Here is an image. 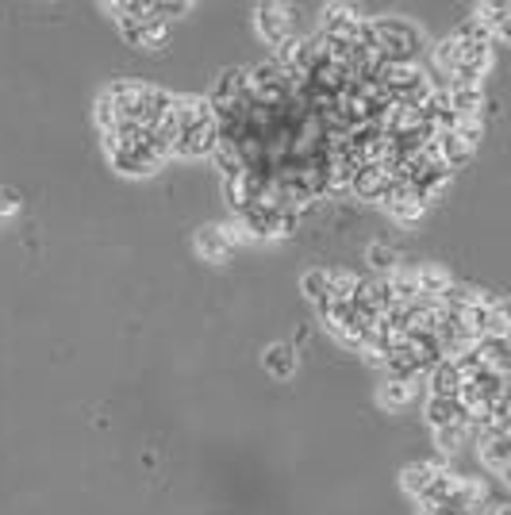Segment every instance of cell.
I'll return each mask as SVG.
<instances>
[{"label": "cell", "instance_id": "cell-1", "mask_svg": "<svg viewBox=\"0 0 511 515\" xmlns=\"http://www.w3.org/2000/svg\"><path fill=\"white\" fill-rule=\"evenodd\" d=\"M104 147H108V158L116 162V170L131 173V177L154 173L158 166H166L173 158L170 147L150 127H135V123H120L116 131H108L104 135Z\"/></svg>", "mask_w": 511, "mask_h": 515}, {"label": "cell", "instance_id": "cell-2", "mask_svg": "<svg viewBox=\"0 0 511 515\" xmlns=\"http://www.w3.org/2000/svg\"><path fill=\"white\" fill-rule=\"evenodd\" d=\"M177 120V139H173V158H204L216 150L219 127L216 112L204 97H177L173 104Z\"/></svg>", "mask_w": 511, "mask_h": 515}, {"label": "cell", "instance_id": "cell-3", "mask_svg": "<svg viewBox=\"0 0 511 515\" xmlns=\"http://www.w3.org/2000/svg\"><path fill=\"white\" fill-rule=\"evenodd\" d=\"M296 20L300 12L292 4H258V31L269 47H285L296 39Z\"/></svg>", "mask_w": 511, "mask_h": 515}, {"label": "cell", "instance_id": "cell-4", "mask_svg": "<svg viewBox=\"0 0 511 515\" xmlns=\"http://www.w3.org/2000/svg\"><path fill=\"white\" fill-rule=\"evenodd\" d=\"M427 423H431L435 431L438 427H465L469 416H465L458 396H431V400H427Z\"/></svg>", "mask_w": 511, "mask_h": 515}, {"label": "cell", "instance_id": "cell-5", "mask_svg": "<svg viewBox=\"0 0 511 515\" xmlns=\"http://www.w3.org/2000/svg\"><path fill=\"white\" fill-rule=\"evenodd\" d=\"M477 442H481V462L496 477H508V431H485V435H477Z\"/></svg>", "mask_w": 511, "mask_h": 515}, {"label": "cell", "instance_id": "cell-6", "mask_svg": "<svg viewBox=\"0 0 511 515\" xmlns=\"http://www.w3.org/2000/svg\"><path fill=\"white\" fill-rule=\"evenodd\" d=\"M231 231H223V227H200L196 231V250L204 254V258H212V262H219V258H227L231 254Z\"/></svg>", "mask_w": 511, "mask_h": 515}, {"label": "cell", "instance_id": "cell-7", "mask_svg": "<svg viewBox=\"0 0 511 515\" xmlns=\"http://www.w3.org/2000/svg\"><path fill=\"white\" fill-rule=\"evenodd\" d=\"M438 473H442V469H438L435 462H412V466L404 469L400 485H404V492H412V496H423V492L435 485Z\"/></svg>", "mask_w": 511, "mask_h": 515}, {"label": "cell", "instance_id": "cell-8", "mask_svg": "<svg viewBox=\"0 0 511 515\" xmlns=\"http://www.w3.org/2000/svg\"><path fill=\"white\" fill-rule=\"evenodd\" d=\"M458 389H462V373L450 358H442L431 369V396H458Z\"/></svg>", "mask_w": 511, "mask_h": 515}, {"label": "cell", "instance_id": "cell-9", "mask_svg": "<svg viewBox=\"0 0 511 515\" xmlns=\"http://www.w3.org/2000/svg\"><path fill=\"white\" fill-rule=\"evenodd\" d=\"M266 369L273 377H292L296 373V350L289 343H277L266 350Z\"/></svg>", "mask_w": 511, "mask_h": 515}, {"label": "cell", "instance_id": "cell-10", "mask_svg": "<svg viewBox=\"0 0 511 515\" xmlns=\"http://www.w3.org/2000/svg\"><path fill=\"white\" fill-rule=\"evenodd\" d=\"M412 396H415L412 381H385L381 404H385V408H404V404H412Z\"/></svg>", "mask_w": 511, "mask_h": 515}, {"label": "cell", "instance_id": "cell-11", "mask_svg": "<svg viewBox=\"0 0 511 515\" xmlns=\"http://www.w3.org/2000/svg\"><path fill=\"white\" fill-rule=\"evenodd\" d=\"M465 439H469V431L465 427H438L435 431V442L442 454H458L465 446Z\"/></svg>", "mask_w": 511, "mask_h": 515}, {"label": "cell", "instance_id": "cell-12", "mask_svg": "<svg viewBox=\"0 0 511 515\" xmlns=\"http://www.w3.org/2000/svg\"><path fill=\"white\" fill-rule=\"evenodd\" d=\"M327 277H331L327 270L304 273V281H300V285H304V293H308V300H312V304H323V296H327Z\"/></svg>", "mask_w": 511, "mask_h": 515}, {"label": "cell", "instance_id": "cell-13", "mask_svg": "<svg viewBox=\"0 0 511 515\" xmlns=\"http://www.w3.org/2000/svg\"><path fill=\"white\" fill-rule=\"evenodd\" d=\"M369 262L377 266V270H396V250H389V246H369Z\"/></svg>", "mask_w": 511, "mask_h": 515}, {"label": "cell", "instance_id": "cell-14", "mask_svg": "<svg viewBox=\"0 0 511 515\" xmlns=\"http://www.w3.org/2000/svg\"><path fill=\"white\" fill-rule=\"evenodd\" d=\"M16 212H20V197L8 193V189H0V220H8V216H16Z\"/></svg>", "mask_w": 511, "mask_h": 515}, {"label": "cell", "instance_id": "cell-15", "mask_svg": "<svg viewBox=\"0 0 511 515\" xmlns=\"http://www.w3.org/2000/svg\"><path fill=\"white\" fill-rule=\"evenodd\" d=\"M508 512H511L508 504H504V500H496V504H492V512H488V515H508Z\"/></svg>", "mask_w": 511, "mask_h": 515}, {"label": "cell", "instance_id": "cell-16", "mask_svg": "<svg viewBox=\"0 0 511 515\" xmlns=\"http://www.w3.org/2000/svg\"><path fill=\"white\" fill-rule=\"evenodd\" d=\"M419 515H435V512H431V508H419Z\"/></svg>", "mask_w": 511, "mask_h": 515}]
</instances>
